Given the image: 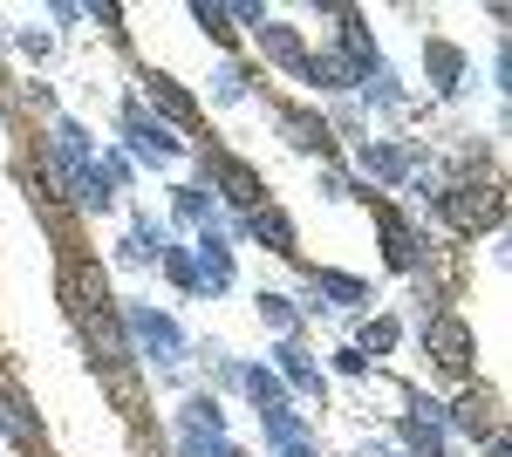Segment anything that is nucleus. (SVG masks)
<instances>
[{
    "instance_id": "nucleus-1",
    "label": "nucleus",
    "mask_w": 512,
    "mask_h": 457,
    "mask_svg": "<svg viewBox=\"0 0 512 457\" xmlns=\"http://www.w3.org/2000/svg\"><path fill=\"white\" fill-rule=\"evenodd\" d=\"M76 294H82L76 321H82V335H89V348H96V362H103V369H123V362H130V335H123V321H117V307H110V294H103V280L82 273Z\"/></svg>"
},
{
    "instance_id": "nucleus-2",
    "label": "nucleus",
    "mask_w": 512,
    "mask_h": 457,
    "mask_svg": "<svg viewBox=\"0 0 512 457\" xmlns=\"http://www.w3.org/2000/svg\"><path fill=\"white\" fill-rule=\"evenodd\" d=\"M123 335L144 348L158 369H178L185 362V328L164 314V307H144V301H123Z\"/></svg>"
},
{
    "instance_id": "nucleus-3",
    "label": "nucleus",
    "mask_w": 512,
    "mask_h": 457,
    "mask_svg": "<svg viewBox=\"0 0 512 457\" xmlns=\"http://www.w3.org/2000/svg\"><path fill=\"white\" fill-rule=\"evenodd\" d=\"M123 144L144 164H178L185 157V137H171L158 116H144V103H123Z\"/></svg>"
},
{
    "instance_id": "nucleus-4",
    "label": "nucleus",
    "mask_w": 512,
    "mask_h": 457,
    "mask_svg": "<svg viewBox=\"0 0 512 457\" xmlns=\"http://www.w3.org/2000/svg\"><path fill=\"white\" fill-rule=\"evenodd\" d=\"M424 348H431V362L444 376H472V321H458V314H431V328H424Z\"/></svg>"
},
{
    "instance_id": "nucleus-5",
    "label": "nucleus",
    "mask_w": 512,
    "mask_h": 457,
    "mask_svg": "<svg viewBox=\"0 0 512 457\" xmlns=\"http://www.w3.org/2000/svg\"><path fill=\"white\" fill-rule=\"evenodd\" d=\"M205 171H212L205 191H212V198H226V205H239V219L267 205V185H260V171H253V164H239V157H212Z\"/></svg>"
},
{
    "instance_id": "nucleus-6",
    "label": "nucleus",
    "mask_w": 512,
    "mask_h": 457,
    "mask_svg": "<svg viewBox=\"0 0 512 457\" xmlns=\"http://www.w3.org/2000/svg\"><path fill=\"white\" fill-rule=\"evenodd\" d=\"M396 437H403V457H444V403L417 396V410L396 423Z\"/></svg>"
},
{
    "instance_id": "nucleus-7",
    "label": "nucleus",
    "mask_w": 512,
    "mask_h": 457,
    "mask_svg": "<svg viewBox=\"0 0 512 457\" xmlns=\"http://www.w3.org/2000/svg\"><path fill=\"white\" fill-rule=\"evenodd\" d=\"M437 198H444V219L451 226H465V232L499 226V191L492 185H458V191H437Z\"/></svg>"
},
{
    "instance_id": "nucleus-8",
    "label": "nucleus",
    "mask_w": 512,
    "mask_h": 457,
    "mask_svg": "<svg viewBox=\"0 0 512 457\" xmlns=\"http://www.w3.org/2000/svg\"><path fill=\"white\" fill-rule=\"evenodd\" d=\"M308 294H321V307H369V280H355V273H335V267H308Z\"/></svg>"
},
{
    "instance_id": "nucleus-9",
    "label": "nucleus",
    "mask_w": 512,
    "mask_h": 457,
    "mask_svg": "<svg viewBox=\"0 0 512 457\" xmlns=\"http://www.w3.org/2000/svg\"><path fill=\"white\" fill-rule=\"evenodd\" d=\"M192 267H198V294H226V287H233V246H226L219 232H198Z\"/></svg>"
},
{
    "instance_id": "nucleus-10",
    "label": "nucleus",
    "mask_w": 512,
    "mask_h": 457,
    "mask_svg": "<svg viewBox=\"0 0 512 457\" xmlns=\"http://www.w3.org/2000/svg\"><path fill=\"white\" fill-rule=\"evenodd\" d=\"M253 35H260V48L274 55V62H280V69H287V76H301V82H308V41L294 35L287 21H274V14H267V21H260Z\"/></svg>"
},
{
    "instance_id": "nucleus-11",
    "label": "nucleus",
    "mask_w": 512,
    "mask_h": 457,
    "mask_svg": "<svg viewBox=\"0 0 512 457\" xmlns=\"http://www.w3.org/2000/svg\"><path fill=\"white\" fill-rule=\"evenodd\" d=\"M239 226L253 232V239H260L267 253H280V260H294V219H287L280 205H260V212H246Z\"/></svg>"
},
{
    "instance_id": "nucleus-12",
    "label": "nucleus",
    "mask_w": 512,
    "mask_h": 457,
    "mask_svg": "<svg viewBox=\"0 0 512 457\" xmlns=\"http://www.w3.org/2000/svg\"><path fill=\"white\" fill-rule=\"evenodd\" d=\"M280 137L294 144V151H308V157H328L335 151V137H328V123L308 110H280Z\"/></svg>"
},
{
    "instance_id": "nucleus-13",
    "label": "nucleus",
    "mask_w": 512,
    "mask_h": 457,
    "mask_svg": "<svg viewBox=\"0 0 512 457\" xmlns=\"http://www.w3.org/2000/svg\"><path fill=\"white\" fill-rule=\"evenodd\" d=\"M62 185H69V198H76L82 212H110V205H117V191H110V178H103L96 164H76V171H62Z\"/></svg>"
},
{
    "instance_id": "nucleus-14",
    "label": "nucleus",
    "mask_w": 512,
    "mask_h": 457,
    "mask_svg": "<svg viewBox=\"0 0 512 457\" xmlns=\"http://www.w3.org/2000/svg\"><path fill=\"white\" fill-rule=\"evenodd\" d=\"M308 82H321V89H355L362 82V62L342 55V48H321V55H308Z\"/></svg>"
},
{
    "instance_id": "nucleus-15",
    "label": "nucleus",
    "mask_w": 512,
    "mask_h": 457,
    "mask_svg": "<svg viewBox=\"0 0 512 457\" xmlns=\"http://www.w3.org/2000/svg\"><path fill=\"white\" fill-rule=\"evenodd\" d=\"M117 260H130V267H151V260H164V226L137 212V219H130V239L117 246Z\"/></svg>"
},
{
    "instance_id": "nucleus-16",
    "label": "nucleus",
    "mask_w": 512,
    "mask_h": 457,
    "mask_svg": "<svg viewBox=\"0 0 512 457\" xmlns=\"http://www.w3.org/2000/svg\"><path fill=\"white\" fill-rule=\"evenodd\" d=\"M376 226H383V253H390V267H396V273H410V267H417V253H410L417 239H410V226H403V212L376 205Z\"/></svg>"
},
{
    "instance_id": "nucleus-17",
    "label": "nucleus",
    "mask_w": 512,
    "mask_h": 457,
    "mask_svg": "<svg viewBox=\"0 0 512 457\" xmlns=\"http://www.w3.org/2000/svg\"><path fill=\"white\" fill-rule=\"evenodd\" d=\"M362 171L383 178V185H403L410 178V151L403 144H362Z\"/></svg>"
},
{
    "instance_id": "nucleus-18",
    "label": "nucleus",
    "mask_w": 512,
    "mask_h": 457,
    "mask_svg": "<svg viewBox=\"0 0 512 457\" xmlns=\"http://www.w3.org/2000/svg\"><path fill=\"white\" fill-rule=\"evenodd\" d=\"M274 362H280V376L294 382V389H308V396H321V369L308 362V348H301V342H280V348H274Z\"/></svg>"
},
{
    "instance_id": "nucleus-19",
    "label": "nucleus",
    "mask_w": 512,
    "mask_h": 457,
    "mask_svg": "<svg viewBox=\"0 0 512 457\" xmlns=\"http://www.w3.org/2000/svg\"><path fill=\"white\" fill-rule=\"evenodd\" d=\"M171 205H178V219H185V226H205V232H212V219H219V198H212L205 185H178Z\"/></svg>"
},
{
    "instance_id": "nucleus-20",
    "label": "nucleus",
    "mask_w": 512,
    "mask_h": 457,
    "mask_svg": "<svg viewBox=\"0 0 512 457\" xmlns=\"http://www.w3.org/2000/svg\"><path fill=\"white\" fill-rule=\"evenodd\" d=\"M239 389H246L253 403H267V410H274V403H287L280 376H274V369H260V362H239Z\"/></svg>"
},
{
    "instance_id": "nucleus-21",
    "label": "nucleus",
    "mask_w": 512,
    "mask_h": 457,
    "mask_svg": "<svg viewBox=\"0 0 512 457\" xmlns=\"http://www.w3.org/2000/svg\"><path fill=\"white\" fill-rule=\"evenodd\" d=\"M267 444H274V451H294V444H308V423L294 417L287 403H274V410H267Z\"/></svg>"
},
{
    "instance_id": "nucleus-22",
    "label": "nucleus",
    "mask_w": 512,
    "mask_h": 457,
    "mask_svg": "<svg viewBox=\"0 0 512 457\" xmlns=\"http://www.w3.org/2000/svg\"><path fill=\"white\" fill-rule=\"evenodd\" d=\"M0 430H7V437H14L21 451L35 444V417H28V403H21L14 389H0Z\"/></svg>"
},
{
    "instance_id": "nucleus-23",
    "label": "nucleus",
    "mask_w": 512,
    "mask_h": 457,
    "mask_svg": "<svg viewBox=\"0 0 512 457\" xmlns=\"http://www.w3.org/2000/svg\"><path fill=\"white\" fill-rule=\"evenodd\" d=\"M424 62H431V82H437V89H458V76H465V55H458L451 41H431V48H424Z\"/></svg>"
},
{
    "instance_id": "nucleus-24",
    "label": "nucleus",
    "mask_w": 512,
    "mask_h": 457,
    "mask_svg": "<svg viewBox=\"0 0 512 457\" xmlns=\"http://www.w3.org/2000/svg\"><path fill=\"white\" fill-rule=\"evenodd\" d=\"M178 444H185V457H246L239 444H226L219 430H192V423L178 430Z\"/></svg>"
},
{
    "instance_id": "nucleus-25",
    "label": "nucleus",
    "mask_w": 512,
    "mask_h": 457,
    "mask_svg": "<svg viewBox=\"0 0 512 457\" xmlns=\"http://www.w3.org/2000/svg\"><path fill=\"white\" fill-rule=\"evenodd\" d=\"M205 96H212V103H239V96H246V69H239V62H219V69L205 76Z\"/></svg>"
},
{
    "instance_id": "nucleus-26",
    "label": "nucleus",
    "mask_w": 512,
    "mask_h": 457,
    "mask_svg": "<svg viewBox=\"0 0 512 457\" xmlns=\"http://www.w3.org/2000/svg\"><path fill=\"white\" fill-rule=\"evenodd\" d=\"M192 21H198L212 41H233V35H239V28H233V7H219V0H192Z\"/></svg>"
},
{
    "instance_id": "nucleus-27",
    "label": "nucleus",
    "mask_w": 512,
    "mask_h": 457,
    "mask_svg": "<svg viewBox=\"0 0 512 457\" xmlns=\"http://www.w3.org/2000/svg\"><path fill=\"white\" fill-rule=\"evenodd\" d=\"M164 280L178 294H198V267H192V246H164Z\"/></svg>"
},
{
    "instance_id": "nucleus-28",
    "label": "nucleus",
    "mask_w": 512,
    "mask_h": 457,
    "mask_svg": "<svg viewBox=\"0 0 512 457\" xmlns=\"http://www.w3.org/2000/svg\"><path fill=\"white\" fill-rule=\"evenodd\" d=\"M396 335H403V328H396L390 314H383V321H369V328H362L355 355H362V362H376V355H390V348H396Z\"/></svg>"
},
{
    "instance_id": "nucleus-29",
    "label": "nucleus",
    "mask_w": 512,
    "mask_h": 457,
    "mask_svg": "<svg viewBox=\"0 0 512 457\" xmlns=\"http://www.w3.org/2000/svg\"><path fill=\"white\" fill-rule=\"evenodd\" d=\"M144 96H151L164 116H192V96H185V89H171V76H144Z\"/></svg>"
},
{
    "instance_id": "nucleus-30",
    "label": "nucleus",
    "mask_w": 512,
    "mask_h": 457,
    "mask_svg": "<svg viewBox=\"0 0 512 457\" xmlns=\"http://www.w3.org/2000/svg\"><path fill=\"white\" fill-rule=\"evenodd\" d=\"M253 301H260V321H267V328L294 335V301H287V294H253Z\"/></svg>"
},
{
    "instance_id": "nucleus-31",
    "label": "nucleus",
    "mask_w": 512,
    "mask_h": 457,
    "mask_svg": "<svg viewBox=\"0 0 512 457\" xmlns=\"http://www.w3.org/2000/svg\"><path fill=\"white\" fill-rule=\"evenodd\" d=\"M185 423H192V430H226V410H219L212 396H192V403H185Z\"/></svg>"
},
{
    "instance_id": "nucleus-32",
    "label": "nucleus",
    "mask_w": 512,
    "mask_h": 457,
    "mask_svg": "<svg viewBox=\"0 0 512 457\" xmlns=\"http://www.w3.org/2000/svg\"><path fill=\"white\" fill-rule=\"evenodd\" d=\"M451 423H458V430H472V437L485 430V417H478V403H458V410H451Z\"/></svg>"
},
{
    "instance_id": "nucleus-33",
    "label": "nucleus",
    "mask_w": 512,
    "mask_h": 457,
    "mask_svg": "<svg viewBox=\"0 0 512 457\" xmlns=\"http://www.w3.org/2000/svg\"><path fill=\"white\" fill-rule=\"evenodd\" d=\"M48 48H55L48 35H21V55H28V62H48Z\"/></svg>"
},
{
    "instance_id": "nucleus-34",
    "label": "nucleus",
    "mask_w": 512,
    "mask_h": 457,
    "mask_svg": "<svg viewBox=\"0 0 512 457\" xmlns=\"http://www.w3.org/2000/svg\"><path fill=\"white\" fill-rule=\"evenodd\" d=\"M280 457H321V444L308 437V444H294V451H280Z\"/></svg>"
},
{
    "instance_id": "nucleus-35",
    "label": "nucleus",
    "mask_w": 512,
    "mask_h": 457,
    "mask_svg": "<svg viewBox=\"0 0 512 457\" xmlns=\"http://www.w3.org/2000/svg\"><path fill=\"white\" fill-rule=\"evenodd\" d=\"M390 457H403V451H390Z\"/></svg>"
}]
</instances>
